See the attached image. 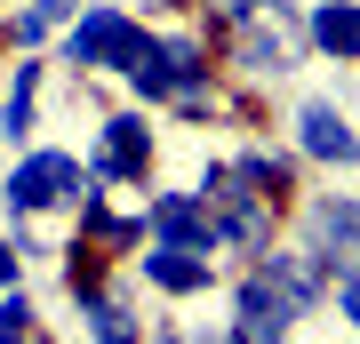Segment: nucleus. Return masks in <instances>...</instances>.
I'll return each mask as SVG.
<instances>
[{"mask_svg":"<svg viewBox=\"0 0 360 344\" xmlns=\"http://www.w3.org/2000/svg\"><path fill=\"white\" fill-rule=\"evenodd\" d=\"M89 192V177H80L72 153H32L25 168L8 177V217H40V208H65Z\"/></svg>","mask_w":360,"mask_h":344,"instance_id":"nucleus-1","label":"nucleus"},{"mask_svg":"<svg viewBox=\"0 0 360 344\" xmlns=\"http://www.w3.org/2000/svg\"><path fill=\"white\" fill-rule=\"evenodd\" d=\"M136 16H120V8H89L72 25V40H65V56L80 64V72H120V64L136 56Z\"/></svg>","mask_w":360,"mask_h":344,"instance_id":"nucleus-2","label":"nucleus"},{"mask_svg":"<svg viewBox=\"0 0 360 344\" xmlns=\"http://www.w3.org/2000/svg\"><path fill=\"white\" fill-rule=\"evenodd\" d=\"M296 40H304V32H296L288 8L272 0V8H257V16L232 25V56H240L248 72H288V64H296Z\"/></svg>","mask_w":360,"mask_h":344,"instance_id":"nucleus-3","label":"nucleus"},{"mask_svg":"<svg viewBox=\"0 0 360 344\" xmlns=\"http://www.w3.org/2000/svg\"><path fill=\"white\" fill-rule=\"evenodd\" d=\"M296 312H304V305H296L272 272H248V281H240V320H232V336H240V344H281V336L296 329Z\"/></svg>","mask_w":360,"mask_h":344,"instance_id":"nucleus-4","label":"nucleus"},{"mask_svg":"<svg viewBox=\"0 0 360 344\" xmlns=\"http://www.w3.org/2000/svg\"><path fill=\"white\" fill-rule=\"evenodd\" d=\"M144 168H153V128L136 113L104 120V153L89 160V184H144Z\"/></svg>","mask_w":360,"mask_h":344,"instance_id":"nucleus-5","label":"nucleus"},{"mask_svg":"<svg viewBox=\"0 0 360 344\" xmlns=\"http://www.w3.org/2000/svg\"><path fill=\"white\" fill-rule=\"evenodd\" d=\"M144 232H153V241H176V248H217V217H208V208L193 200V192H160L153 208H144Z\"/></svg>","mask_w":360,"mask_h":344,"instance_id":"nucleus-6","label":"nucleus"},{"mask_svg":"<svg viewBox=\"0 0 360 344\" xmlns=\"http://www.w3.org/2000/svg\"><path fill=\"white\" fill-rule=\"evenodd\" d=\"M296 144H304L312 160H336V168H352V160H360V136H352V120L336 113L328 96L296 104Z\"/></svg>","mask_w":360,"mask_h":344,"instance_id":"nucleus-7","label":"nucleus"},{"mask_svg":"<svg viewBox=\"0 0 360 344\" xmlns=\"http://www.w3.org/2000/svg\"><path fill=\"white\" fill-rule=\"evenodd\" d=\"M144 281L168 288V296H200L208 281H217V265H208L200 248H176V241H160L153 256H144Z\"/></svg>","mask_w":360,"mask_h":344,"instance_id":"nucleus-8","label":"nucleus"},{"mask_svg":"<svg viewBox=\"0 0 360 344\" xmlns=\"http://www.w3.org/2000/svg\"><path fill=\"white\" fill-rule=\"evenodd\" d=\"M72 296H80V312H89V336H96V344H144L136 320H129V305H120L112 288H96V281L80 288V281H72Z\"/></svg>","mask_w":360,"mask_h":344,"instance_id":"nucleus-9","label":"nucleus"},{"mask_svg":"<svg viewBox=\"0 0 360 344\" xmlns=\"http://www.w3.org/2000/svg\"><path fill=\"white\" fill-rule=\"evenodd\" d=\"M312 40H321L328 56L360 64V8L352 0H321V8H312Z\"/></svg>","mask_w":360,"mask_h":344,"instance_id":"nucleus-10","label":"nucleus"},{"mask_svg":"<svg viewBox=\"0 0 360 344\" xmlns=\"http://www.w3.org/2000/svg\"><path fill=\"white\" fill-rule=\"evenodd\" d=\"M321 265H328V256H264V272H272V281H281L304 312L321 305Z\"/></svg>","mask_w":360,"mask_h":344,"instance_id":"nucleus-11","label":"nucleus"},{"mask_svg":"<svg viewBox=\"0 0 360 344\" xmlns=\"http://www.w3.org/2000/svg\"><path fill=\"white\" fill-rule=\"evenodd\" d=\"M312 232L360 265V208H352V200H321V208H312Z\"/></svg>","mask_w":360,"mask_h":344,"instance_id":"nucleus-12","label":"nucleus"},{"mask_svg":"<svg viewBox=\"0 0 360 344\" xmlns=\"http://www.w3.org/2000/svg\"><path fill=\"white\" fill-rule=\"evenodd\" d=\"M32 89H40V64H16V89L0 104V128L8 136H32Z\"/></svg>","mask_w":360,"mask_h":344,"instance_id":"nucleus-13","label":"nucleus"},{"mask_svg":"<svg viewBox=\"0 0 360 344\" xmlns=\"http://www.w3.org/2000/svg\"><path fill=\"white\" fill-rule=\"evenodd\" d=\"M25 336H32V305L16 288H0V344H25Z\"/></svg>","mask_w":360,"mask_h":344,"instance_id":"nucleus-14","label":"nucleus"},{"mask_svg":"<svg viewBox=\"0 0 360 344\" xmlns=\"http://www.w3.org/2000/svg\"><path fill=\"white\" fill-rule=\"evenodd\" d=\"M56 16H72V0H32V8L16 16V40H40V32L56 25Z\"/></svg>","mask_w":360,"mask_h":344,"instance_id":"nucleus-15","label":"nucleus"},{"mask_svg":"<svg viewBox=\"0 0 360 344\" xmlns=\"http://www.w3.org/2000/svg\"><path fill=\"white\" fill-rule=\"evenodd\" d=\"M257 8H272V0H208V16H217V25L232 32V25H240V16H257Z\"/></svg>","mask_w":360,"mask_h":344,"instance_id":"nucleus-16","label":"nucleus"},{"mask_svg":"<svg viewBox=\"0 0 360 344\" xmlns=\"http://www.w3.org/2000/svg\"><path fill=\"white\" fill-rule=\"evenodd\" d=\"M336 296H345V312H352V329H360V272H352V281L336 288Z\"/></svg>","mask_w":360,"mask_h":344,"instance_id":"nucleus-17","label":"nucleus"},{"mask_svg":"<svg viewBox=\"0 0 360 344\" xmlns=\"http://www.w3.org/2000/svg\"><path fill=\"white\" fill-rule=\"evenodd\" d=\"M0 288H16V248H0Z\"/></svg>","mask_w":360,"mask_h":344,"instance_id":"nucleus-18","label":"nucleus"},{"mask_svg":"<svg viewBox=\"0 0 360 344\" xmlns=\"http://www.w3.org/2000/svg\"><path fill=\"white\" fill-rule=\"evenodd\" d=\"M224 344H240V336H224Z\"/></svg>","mask_w":360,"mask_h":344,"instance_id":"nucleus-19","label":"nucleus"}]
</instances>
